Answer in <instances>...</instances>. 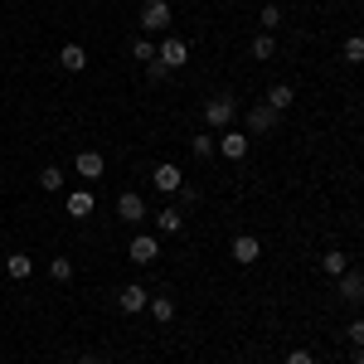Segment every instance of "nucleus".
<instances>
[{
	"label": "nucleus",
	"mask_w": 364,
	"mask_h": 364,
	"mask_svg": "<svg viewBox=\"0 0 364 364\" xmlns=\"http://www.w3.org/2000/svg\"><path fill=\"white\" fill-rule=\"evenodd\" d=\"M204 122H209L214 132H228V127L238 122V102H233V97H209V102H204Z\"/></svg>",
	"instance_id": "f257e3e1"
},
{
	"label": "nucleus",
	"mask_w": 364,
	"mask_h": 364,
	"mask_svg": "<svg viewBox=\"0 0 364 364\" xmlns=\"http://www.w3.org/2000/svg\"><path fill=\"white\" fill-rule=\"evenodd\" d=\"M156 58H161L170 73H175V68H185V63H190V44H185L180 34H166V39L156 44Z\"/></svg>",
	"instance_id": "f03ea898"
},
{
	"label": "nucleus",
	"mask_w": 364,
	"mask_h": 364,
	"mask_svg": "<svg viewBox=\"0 0 364 364\" xmlns=\"http://www.w3.org/2000/svg\"><path fill=\"white\" fill-rule=\"evenodd\" d=\"M146 306H151V291H146L141 282H132V287L117 291V311H122V316H141Z\"/></svg>",
	"instance_id": "7ed1b4c3"
},
{
	"label": "nucleus",
	"mask_w": 364,
	"mask_h": 364,
	"mask_svg": "<svg viewBox=\"0 0 364 364\" xmlns=\"http://www.w3.org/2000/svg\"><path fill=\"white\" fill-rule=\"evenodd\" d=\"M214 146H219V156H224V161H243V156L252 151L248 132H233V127H228L224 136H214Z\"/></svg>",
	"instance_id": "20e7f679"
},
{
	"label": "nucleus",
	"mask_w": 364,
	"mask_h": 364,
	"mask_svg": "<svg viewBox=\"0 0 364 364\" xmlns=\"http://www.w3.org/2000/svg\"><path fill=\"white\" fill-rule=\"evenodd\" d=\"M141 29H151V34L170 29V0H146L141 5Z\"/></svg>",
	"instance_id": "39448f33"
},
{
	"label": "nucleus",
	"mask_w": 364,
	"mask_h": 364,
	"mask_svg": "<svg viewBox=\"0 0 364 364\" xmlns=\"http://www.w3.org/2000/svg\"><path fill=\"white\" fill-rule=\"evenodd\" d=\"M127 252H132V262H141V267L146 262H161V233H136Z\"/></svg>",
	"instance_id": "423d86ee"
},
{
	"label": "nucleus",
	"mask_w": 364,
	"mask_h": 364,
	"mask_svg": "<svg viewBox=\"0 0 364 364\" xmlns=\"http://www.w3.org/2000/svg\"><path fill=\"white\" fill-rule=\"evenodd\" d=\"M117 219H122V224H141V219H146V199H141L136 190H122V195H117Z\"/></svg>",
	"instance_id": "0eeeda50"
},
{
	"label": "nucleus",
	"mask_w": 364,
	"mask_h": 364,
	"mask_svg": "<svg viewBox=\"0 0 364 364\" xmlns=\"http://www.w3.org/2000/svg\"><path fill=\"white\" fill-rule=\"evenodd\" d=\"M262 257V243L252 238V233H233V262H243V267H252Z\"/></svg>",
	"instance_id": "6e6552de"
},
{
	"label": "nucleus",
	"mask_w": 364,
	"mask_h": 364,
	"mask_svg": "<svg viewBox=\"0 0 364 364\" xmlns=\"http://www.w3.org/2000/svg\"><path fill=\"white\" fill-rule=\"evenodd\" d=\"M336 282H340V296H345L350 306H364V272H355V267H350V272H345V277H336Z\"/></svg>",
	"instance_id": "1a4fd4ad"
},
{
	"label": "nucleus",
	"mask_w": 364,
	"mask_h": 364,
	"mask_svg": "<svg viewBox=\"0 0 364 364\" xmlns=\"http://www.w3.org/2000/svg\"><path fill=\"white\" fill-rule=\"evenodd\" d=\"M277 127V112L262 102V107H248V136H262V132H272Z\"/></svg>",
	"instance_id": "9d476101"
},
{
	"label": "nucleus",
	"mask_w": 364,
	"mask_h": 364,
	"mask_svg": "<svg viewBox=\"0 0 364 364\" xmlns=\"http://www.w3.org/2000/svg\"><path fill=\"white\" fill-rule=\"evenodd\" d=\"M180 185H185V175H180V166H170V161H161V166H156V190H161V195H175Z\"/></svg>",
	"instance_id": "9b49d317"
},
{
	"label": "nucleus",
	"mask_w": 364,
	"mask_h": 364,
	"mask_svg": "<svg viewBox=\"0 0 364 364\" xmlns=\"http://www.w3.org/2000/svg\"><path fill=\"white\" fill-rule=\"evenodd\" d=\"M58 63H63L68 73H83L87 68V49L83 44H63V49H58Z\"/></svg>",
	"instance_id": "f8f14e48"
},
{
	"label": "nucleus",
	"mask_w": 364,
	"mask_h": 364,
	"mask_svg": "<svg viewBox=\"0 0 364 364\" xmlns=\"http://www.w3.org/2000/svg\"><path fill=\"white\" fill-rule=\"evenodd\" d=\"M92 204H97V199H92V190H73V195L63 199V209H68L73 219H87V214H92Z\"/></svg>",
	"instance_id": "ddd939ff"
},
{
	"label": "nucleus",
	"mask_w": 364,
	"mask_h": 364,
	"mask_svg": "<svg viewBox=\"0 0 364 364\" xmlns=\"http://www.w3.org/2000/svg\"><path fill=\"white\" fill-rule=\"evenodd\" d=\"M102 170H107L102 151H78V175H83V180H97Z\"/></svg>",
	"instance_id": "4468645a"
},
{
	"label": "nucleus",
	"mask_w": 364,
	"mask_h": 364,
	"mask_svg": "<svg viewBox=\"0 0 364 364\" xmlns=\"http://www.w3.org/2000/svg\"><path fill=\"white\" fill-rule=\"evenodd\" d=\"M291 97H296V92H291V83H272V87H267V107H272L277 117L291 107Z\"/></svg>",
	"instance_id": "2eb2a0df"
},
{
	"label": "nucleus",
	"mask_w": 364,
	"mask_h": 364,
	"mask_svg": "<svg viewBox=\"0 0 364 364\" xmlns=\"http://www.w3.org/2000/svg\"><path fill=\"white\" fill-rule=\"evenodd\" d=\"M5 272L15 282H25L29 272H34V257H29V252H10V257H5Z\"/></svg>",
	"instance_id": "dca6fc26"
},
{
	"label": "nucleus",
	"mask_w": 364,
	"mask_h": 364,
	"mask_svg": "<svg viewBox=\"0 0 364 364\" xmlns=\"http://www.w3.org/2000/svg\"><path fill=\"white\" fill-rule=\"evenodd\" d=\"M321 272H326V277H345V272H350V257H345L340 248H331L326 257H321Z\"/></svg>",
	"instance_id": "f3484780"
},
{
	"label": "nucleus",
	"mask_w": 364,
	"mask_h": 364,
	"mask_svg": "<svg viewBox=\"0 0 364 364\" xmlns=\"http://www.w3.org/2000/svg\"><path fill=\"white\" fill-rule=\"evenodd\" d=\"M180 228H185V214L180 209H161L156 214V233H180Z\"/></svg>",
	"instance_id": "a211bd4d"
},
{
	"label": "nucleus",
	"mask_w": 364,
	"mask_h": 364,
	"mask_svg": "<svg viewBox=\"0 0 364 364\" xmlns=\"http://www.w3.org/2000/svg\"><path fill=\"white\" fill-rule=\"evenodd\" d=\"M151 316H156V326H170V321H175V301H170V296H151Z\"/></svg>",
	"instance_id": "6ab92c4d"
},
{
	"label": "nucleus",
	"mask_w": 364,
	"mask_h": 364,
	"mask_svg": "<svg viewBox=\"0 0 364 364\" xmlns=\"http://www.w3.org/2000/svg\"><path fill=\"white\" fill-rule=\"evenodd\" d=\"M39 190H44V195H58V190H63V170L44 166V170H39Z\"/></svg>",
	"instance_id": "aec40b11"
},
{
	"label": "nucleus",
	"mask_w": 364,
	"mask_h": 364,
	"mask_svg": "<svg viewBox=\"0 0 364 364\" xmlns=\"http://www.w3.org/2000/svg\"><path fill=\"white\" fill-rule=\"evenodd\" d=\"M132 58H136V63H156V39H151V34H141L136 44H132Z\"/></svg>",
	"instance_id": "412c9836"
},
{
	"label": "nucleus",
	"mask_w": 364,
	"mask_h": 364,
	"mask_svg": "<svg viewBox=\"0 0 364 364\" xmlns=\"http://www.w3.org/2000/svg\"><path fill=\"white\" fill-rule=\"evenodd\" d=\"M340 54H345V63H364V34H350L340 44Z\"/></svg>",
	"instance_id": "4be33fe9"
},
{
	"label": "nucleus",
	"mask_w": 364,
	"mask_h": 364,
	"mask_svg": "<svg viewBox=\"0 0 364 364\" xmlns=\"http://www.w3.org/2000/svg\"><path fill=\"white\" fill-rule=\"evenodd\" d=\"M272 54H277V34H267V29H262V34L252 39V58H272Z\"/></svg>",
	"instance_id": "5701e85b"
},
{
	"label": "nucleus",
	"mask_w": 364,
	"mask_h": 364,
	"mask_svg": "<svg viewBox=\"0 0 364 364\" xmlns=\"http://www.w3.org/2000/svg\"><path fill=\"white\" fill-rule=\"evenodd\" d=\"M190 151H195L199 161H209V156H219V146H214V136H209V132H195V146H190Z\"/></svg>",
	"instance_id": "b1692460"
},
{
	"label": "nucleus",
	"mask_w": 364,
	"mask_h": 364,
	"mask_svg": "<svg viewBox=\"0 0 364 364\" xmlns=\"http://www.w3.org/2000/svg\"><path fill=\"white\" fill-rule=\"evenodd\" d=\"M49 277L68 282V277H73V257H54V262H49Z\"/></svg>",
	"instance_id": "393cba45"
},
{
	"label": "nucleus",
	"mask_w": 364,
	"mask_h": 364,
	"mask_svg": "<svg viewBox=\"0 0 364 364\" xmlns=\"http://www.w3.org/2000/svg\"><path fill=\"white\" fill-rule=\"evenodd\" d=\"M277 25H282V10H277V0H267V5H262V29L272 34Z\"/></svg>",
	"instance_id": "a878e982"
},
{
	"label": "nucleus",
	"mask_w": 364,
	"mask_h": 364,
	"mask_svg": "<svg viewBox=\"0 0 364 364\" xmlns=\"http://www.w3.org/2000/svg\"><path fill=\"white\" fill-rule=\"evenodd\" d=\"M175 195H180V204H185V209H195V204H199V190H195V185H180Z\"/></svg>",
	"instance_id": "bb28decb"
},
{
	"label": "nucleus",
	"mask_w": 364,
	"mask_h": 364,
	"mask_svg": "<svg viewBox=\"0 0 364 364\" xmlns=\"http://www.w3.org/2000/svg\"><path fill=\"white\" fill-rule=\"evenodd\" d=\"M146 78H151V83H161V78H170V68L156 58V63H146Z\"/></svg>",
	"instance_id": "cd10ccee"
},
{
	"label": "nucleus",
	"mask_w": 364,
	"mask_h": 364,
	"mask_svg": "<svg viewBox=\"0 0 364 364\" xmlns=\"http://www.w3.org/2000/svg\"><path fill=\"white\" fill-rule=\"evenodd\" d=\"M350 345H364V321H350V331H345Z\"/></svg>",
	"instance_id": "c85d7f7f"
},
{
	"label": "nucleus",
	"mask_w": 364,
	"mask_h": 364,
	"mask_svg": "<svg viewBox=\"0 0 364 364\" xmlns=\"http://www.w3.org/2000/svg\"><path fill=\"white\" fill-rule=\"evenodd\" d=\"M287 364H316V355H311V350H291V355H287Z\"/></svg>",
	"instance_id": "c756f323"
},
{
	"label": "nucleus",
	"mask_w": 364,
	"mask_h": 364,
	"mask_svg": "<svg viewBox=\"0 0 364 364\" xmlns=\"http://www.w3.org/2000/svg\"><path fill=\"white\" fill-rule=\"evenodd\" d=\"M73 364H102V355H78Z\"/></svg>",
	"instance_id": "7c9ffc66"
},
{
	"label": "nucleus",
	"mask_w": 364,
	"mask_h": 364,
	"mask_svg": "<svg viewBox=\"0 0 364 364\" xmlns=\"http://www.w3.org/2000/svg\"><path fill=\"white\" fill-rule=\"evenodd\" d=\"M350 364H364V345H355V360H350Z\"/></svg>",
	"instance_id": "2f4dec72"
}]
</instances>
